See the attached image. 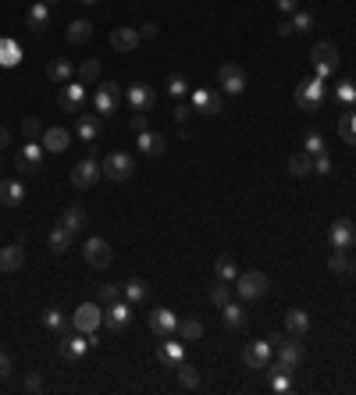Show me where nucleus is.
I'll use <instances>...</instances> for the list:
<instances>
[{
    "mask_svg": "<svg viewBox=\"0 0 356 395\" xmlns=\"http://www.w3.org/2000/svg\"><path fill=\"white\" fill-rule=\"evenodd\" d=\"M295 107H300V110H307V115H310V110H321V103H324V96H328V82L324 79H303V82H295Z\"/></svg>",
    "mask_w": 356,
    "mask_h": 395,
    "instance_id": "nucleus-1",
    "label": "nucleus"
},
{
    "mask_svg": "<svg viewBox=\"0 0 356 395\" xmlns=\"http://www.w3.org/2000/svg\"><path fill=\"white\" fill-rule=\"evenodd\" d=\"M310 61H314V75L317 79H331L335 72H338V65H342V58H338V46L335 43H317L314 50H310Z\"/></svg>",
    "mask_w": 356,
    "mask_h": 395,
    "instance_id": "nucleus-2",
    "label": "nucleus"
},
{
    "mask_svg": "<svg viewBox=\"0 0 356 395\" xmlns=\"http://www.w3.org/2000/svg\"><path fill=\"white\" fill-rule=\"evenodd\" d=\"M122 86H117V82H100L96 86V93H93V110H96V115H117V110H122Z\"/></svg>",
    "mask_w": 356,
    "mask_h": 395,
    "instance_id": "nucleus-3",
    "label": "nucleus"
},
{
    "mask_svg": "<svg viewBox=\"0 0 356 395\" xmlns=\"http://www.w3.org/2000/svg\"><path fill=\"white\" fill-rule=\"evenodd\" d=\"M267 274L264 271H239V278H235V292H239L243 299H260L267 292Z\"/></svg>",
    "mask_w": 356,
    "mask_h": 395,
    "instance_id": "nucleus-4",
    "label": "nucleus"
},
{
    "mask_svg": "<svg viewBox=\"0 0 356 395\" xmlns=\"http://www.w3.org/2000/svg\"><path fill=\"white\" fill-rule=\"evenodd\" d=\"M103 179H110V182H125V179H132V171H136V160H132V153H110L103 164Z\"/></svg>",
    "mask_w": 356,
    "mask_h": 395,
    "instance_id": "nucleus-5",
    "label": "nucleus"
},
{
    "mask_svg": "<svg viewBox=\"0 0 356 395\" xmlns=\"http://www.w3.org/2000/svg\"><path fill=\"white\" fill-rule=\"evenodd\" d=\"M89 346H96V335H82V331H65L61 335V356L65 360H82L89 353Z\"/></svg>",
    "mask_w": 356,
    "mask_h": 395,
    "instance_id": "nucleus-6",
    "label": "nucleus"
},
{
    "mask_svg": "<svg viewBox=\"0 0 356 395\" xmlns=\"http://www.w3.org/2000/svg\"><path fill=\"white\" fill-rule=\"evenodd\" d=\"M103 324V310L100 303H82L75 313H72V328L82 331V335H96V328Z\"/></svg>",
    "mask_w": 356,
    "mask_h": 395,
    "instance_id": "nucleus-7",
    "label": "nucleus"
},
{
    "mask_svg": "<svg viewBox=\"0 0 356 395\" xmlns=\"http://www.w3.org/2000/svg\"><path fill=\"white\" fill-rule=\"evenodd\" d=\"M125 103H129L132 115H146V110L157 103V93H153L146 82H132V86L125 89Z\"/></svg>",
    "mask_w": 356,
    "mask_h": 395,
    "instance_id": "nucleus-8",
    "label": "nucleus"
},
{
    "mask_svg": "<svg viewBox=\"0 0 356 395\" xmlns=\"http://www.w3.org/2000/svg\"><path fill=\"white\" fill-rule=\"evenodd\" d=\"M43 143H25L18 153H15V167H18V171L22 175H36L39 171V167H43Z\"/></svg>",
    "mask_w": 356,
    "mask_h": 395,
    "instance_id": "nucleus-9",
    "label": "nucleus"
},
{
    "mask_svg": "<svg viewBox=\"0 0 356 395\" xmlns=\"http://www.w3.org/2000/svg\"><path fill=\"white\" fill-rule=\"evenodd\" d=\"M217 82H221V89L228 93V96H239V93H246V72L239 68V65H221L217 68Z\"/></svg>",
    "mask_w": 356,
    "mask_h": 395,
    "instance_id": "nucleus-10",
    "label": "nucleus"
},
{
    "mask_svg": "<svg viewBox=\"0 0 356 395\" xmlns=\"http://www.w3.org/2000/svg\"><path fill=\"white\" fill-rule=\"evenodd\" d=\"M100 175H103V167H100L93 157H86V160H79V164L72 167V186H75V189H93V186L100 182Z\"/></svg>",
    "mask_w": 356,
    "mask_h": 395,
    "instance_id": "nucleus-11",
    "label": "nucleus"
},
{
    "mask_svg": "<svg viewBox=\"0 0 356 395\" xmlns=\"http://www.w3.org/2000/svg\"><path fill=\"white\" fill-rule=\"evenodd\" d=\"M82 107H86V86L79 82V79H72V82H65V89H61V110L65 115H82Z\"/></svg>",
    "mask_w": 356,
    "mask_h": 395,
    "instance_id": "nucleus-12",
    "label": "nucleus"
},
{
    "mask_svg": "<svg viewBox=\"0 0 356 395\" xmlns=\"http://www.w3.org/2000/svg\"><path fill=\"white\" fill-rule=\"evenodd\" d=\"M103 324L110 328V331H125L129 324H132V303L125 299H114V303H107V310H103Z\"/></svg>",
    "mask_w": 356,
    "mask_h": 395,
    "instance_id": "nucleus-13",
    "label": "nucleus"
},
{
    "mask_svg": "<svg viewBox=\"0 0 356 395\" xmlns=\"http://www.w3.org/2000/svg\"><path fill=\"white\" fill-rule=\"evenodd\" d=\"M328 242H331V250H349V246L356 242V224H352L349 217L331 221V228H328Z\"/></svg>",
    "mask_w": 356,
    "mask_h": 395,
    "instance_id": "nucleus-14",
    "label": "nucleus"
},
{
    "mask_svg": "<svg viewBox=\"0 0 356 395\" xmlns=\"http://www.w3.org/2000/svg\"><path fill=\"white\" fill-rule=\"evenodd\" d=\"M274 360V346H271V338L267 342H250L243 349V363L253 367V370H267V363Z\"/></svg>",
    "mask_w": 356,
    "mask_h": 395,
    "instance_id": "nucleus-15",
    "label": "nucleus"
},
{
    "mask_svg": "<svg viewBox=\"0 0 356 395\" xmlns=\"http://www.w3.org/2000/svg\"><path fill=\"white\" fill-rule=\"evenodd\" d=\"M182 360H186V346H182V342H174V335H171V338H160L157 363H160V367H167V370H174Z\"/></svg>",
    "mask_w": 356,
    "mask_h": 395,
    "instance_id": "nucleus-16",
    "label": "nucleus"
},
{
    "mask_svg": "<svg viewBox=\"0 0 356 395\" xmlns=\"http://www.w3.org/2000/svg\"><path fill=\"white\" fill-rule=\"evenodd\" d=\"M150 331H153L157 338H171V335L178 331V317H174L171 310L157 306V310H150Z\"/></svg>",
    "mask_w": 356,
    "mask_h": 395,
    "instance_id": "nucleus-17",
    "label": "nucleus"
},
{
    "mask_svg": "<svg viewBox=\"0 0 356 395\" xmlns=\"http://www.w3.org/2000/svg\"><path fill=\"white\" fill-rule=\"evenodd\" d=\"M193 110H196V115H207V118H217V115H221V93H214V89H196V93H193Z\"/></svg>",
    "mask_w": 356,
    "mask_h": 395,
    "instance_id": "nucleus-18",
    "label": "nucleus"
},
{
    "mask_svg": "<svg viewBox=\"0 0 356 395\" xmlns=\"http://www.w3.org/2000/svg\"><path fill=\"white\" fill-rule=\"evenodd\" d=\"M139 29H129V25H117V29H110V46L117 50V53H132L136 46H139Z\"/></svg>",
    "mask_w": 356,
    "mask_h": 395,
    "instance_id": "nucleus-19",
    "label": "nucleus"
},
{
    "mask_svg": "<svg viewBox=\"0 0 356 395\" xmlns=\"http://www.w3.org/2000/svg\"><path fill=\"white\" fill-rule=\"evenodd\" d=\"M86 264L89 267H96V271H103V267H110V246H107V239H89L86 242Z\"/></svg>",
    "mask_w": 356,
    "mask_h": 395,
    "instance_id": "nucleus-20",
    "label": "nucleus"
},
{
    "mask_svg": "<svg viewBox=\"0 0 356 395\" xmlns=\"http://www.w3.org/2000/svg\"><path fill=\"white\" fill-rule=\"evenodd\" d=\"M274 349H278V360H281V363H288V367H295V363L303 360V342H300L295 335H288V338H278V342H274Z\"/></svg>",
    "mask_w": 356,
    "mask_h": 395,
    "instance_id": "nucleus-21",
    "label": "nucleus"
},
{
    "mask_svg": "<svg viewBox=\"0 0 356 395\" xmlns=\"http://www.w3.org/2000/svg\"><path fill=\"white\" fill-rule=\"evenodd\" d=\"M39 143H43V150H46V153H65V150L72 146V132H68V129H61V125H53V129H46V132H43V139H39Z\"/></svg>",
    "mask_w": 356,
    "mask_h": 395,
    "instance_id": "nucleus-22",
    "label": "nucleus"
},
{
    "mask_svg": "<svg viewBox=\"0 0 356 395\" xmlns=\"http://www.w3.org/2000/svg\"><path fill=\"white\" fill-rule=\"evenodd\" d=\"M46 79L57 82V86H65V82L75 79V65H72L68 58H50V61H46Z\"/></svg>",
    "mask_w": 356,
    "mask_h": 395,
    "instance_id": "nucleus-23",
    "label": "nucleus"
},
{
    "mask_svg": "<svg viewBox=\"0 0 356 395\" xmlns=\"http://www.w3.org/2000/svg\"><path fill=\"white\" fill-rule=\"evenodd\" d=\"M22 264H25V250H22V242H11V246L0 250V274H15Z\"/></svg>",
    "mask_w": 356,
    "mask_h": 395,
    "instance_id": "nucleus-24",
    "label": "nucleus"
},
{
    "mask_svg": "<svg viewBox=\"0 0 356 395\" xmlns=\"http://www.w3.org/2000/svg\"><path fill=\"white\" fill-rule=\"evenodd\" d=\"M57 224H61V228H68L72 235H79V232L86 228V210L72 203V207H65V210H61V217H57Z\"/></svg>",
    "mask_w": 356,
    "mask_h": 395,
    "instance_id": "nucleus-25",
    "label": "nucleus"
},
{
    "mask_svg": "<svg viewBox=\"0 0 356 395\" xmlns=\"http://www.w3.org/2000/svg\"><path fill=\"white\" fill-rule=\"evenodd\" d=\"M25 200V186L15 179H0V203L4 207H18Z\"/></svg>",
    "mask_w": 356,
    "mask_h": 395,
    "instance_id": "nucleus-26",
    "label": "nucleus"
},
{
    "mask_svg": "<svg viewBox=\"0 0 356 395\" xmlns=\"http://www.w3.org/2000/svg\"><path fill=\"white\" fill-rule=\"evenodd\" d=\"M50 25V8L43 4V0H36V4L29 8V15H25V29H32V32H43Z\"/></svg>",
    "mask_w": 356,
    "mask_h": 395,
    "instance_id": "nucleus-27",
    "label": "nucleus"
},
{
    "mask_svg": "<svg viewBox=\"0 0 356 395\" xmlns=\"http://www.w3.org/2000/svg\"><path fill=\"white\" fill-rule=\"evenodd\" d=\"M65 36H68V43H72V46H82V43H89V39H93V22L75 18V22L65 29Z\"/></svg>",
    "mask_w": 356,
    "mask_h": 395,
    "instance_id": "nucleus-28",
    "label": "nucleus"
},
{
    "mask_svg": "<svg viewBox=\"0 0 356 395\" xmlns=\"http://www.w3.org/2000/svg\"><path fill=\"white\" fill-rule=\"evenodd\" d=\"M285 331H288V335H295V338H303V335L310 331V317H307V310H288V313H285Z\"/></svg>",
    "mask_w": 356,
    "mask_h": 395,
    "instance_id": "nucleus-29",
    "label": "nucleus"
},
{
    "mask_svg": "<svg viewBox=\"0 0 356 395\" xmlns=\"http://www.w3.org/2000/svg\"><path fill=\"white\" fill-rule=\"evenodd\" d=\"M288 171H292L295 179H303V175H314V157H310L307 150H295V153L288 157Z\"/></svg>",
    "mask_w": 356,
    "mask_h": 395,
    "instance_id": "nucleus-30",
    "label": "nucleus"
},
{
    "mask_svg": "<svg viewBox=\"0 0 356 395\" xmlns=\"http://www.w3.org/2000/svg\"><path fill=\"white\" fill-rule=\"evenodd\" d=\"M100 75H103V65H100L96 58H89V61H82V65L75 68V79H79L82 86H96Z\"/></svg>",
    "mask_w": 356,
    "mask_h": 395,
    "instance_id": "nucleus-31",
    "label": "nucleus"
},
{
    "mask_svg": "<svg viewBox=\"0 0 356 395\" xmlns=\"http://www.w3.org/2000/svg\"><path fill=\"white\" fill-rule=\"evenodd\" d=\"M214 278H217V281H235V278H239V264H235V257L221 253V257L214 260Z\"/></svg>",
    "mask_w": 356,
    "mask_h": 395,
    "instance_id": "nucleus-32",
    "label": "nucleus"
},
{
    "mask_svg": "<svg viewBox=\"0 0 356 395\" xmlns=\"http://www.w3.org/2000/svg\"><path fill=\"white\" fill-rule=\"evenodd\" d=\"M0 65L4 68H18L22 65V46L15 39H0Z\"/></svg>",
    "mask_w": 356,
    "mask_h": 395,
    "instance_id": "nucleus-33",
    "label": "nucleus"
},
{
    "mask_svg": "<svg viewBox=\"0 0 356 395\" xmlns=\"http://www.w3.org/2000/svg\"><path fill=\"white\" fill-rule=\"evenodd\" d=\"M72 232L68 228H61V224H57V228L50 232V239H46V246H50V253H57V257H61V253H68V246H72Z\"/></svg>",
    "mask_w": 356,
    "mask_h": 395,
    "instance_id": "nucleus-34",
    "label": "nucleus"
},
{
    "mask_svg": "<svg viewBox=\"0 0 356 395\" xmlns=\"http://www.w3.org/2000/svg\"><path fill=\"white\" fill-rule=\"evenodd\" d=\"M178 338H186V342H200L203 338V324L196 320V317H182L178 320V331H174Z\"/></svg>",
    "mask_w": 356,
    "mask_h": 395,
    "instance_id": "nucleus-35",
    "label": "nucleus"
},
{
    "mask_svg": "<svg viewBox=\"0 0 356 395\" xmlns=\"http://www.w3.org/2000/svg\"><path fill=\"white\" fill-rule=\"evenodd\" d=\"M338 136H342V143L356 146V107H349L345 115L338 118Z\"/></svg>",
    "mask_w": 356,
    "mask_h": 395,
    "instance_id": "nucleus-36",
    "label": "nucleus"
},
{
    "mask_svg": "<svg viewBox=\"0 0 356 395\" xmlns=\"http://www.w3.org/2000/svg\"><path fill=\"white\" fill-rule=\"evenodd\" d=\"M146 292H150V289H146V281H143V278H129L125 285H122V296H125L129 303H143V299H146Z\"/></svg>",
    "mask_w": 356,
    "mask_h": 395,
    "instance_id": "nucleus-37",
    "label": "nucleus"
},
{
    "mask_svg": "<svg viewBox=\"0 0 356 395\" xmlns=\"http://www.w3.org/2000/svg\"><path fill=\"white\" fill-rule=\"evenodd\" d=\"M139 150L143 153H150V157H157V153H164V136L160 132H139Z\"/></svg>",
    "mask_w": 356,
    "mask_h": 395,
    "instance_id": "nucleus-38",
    "label": "nucleus"
},
{
    "mask_svg": "<svg viewBox=\"0 0 356 395\" xmlns=\"http://www.w3.org/2000/svg\"><path fill=\"white\" fill-rule=\"evenodd\" d=\"M174 370H178V384H182V388H189V391H193V388H200V370H196L193 363H186V360H182Z\"/></svg>",
    "mask_w": 356,
    "mask_h": 395,
    "instance_id": "nucleus-39",
    "label": "nucleus"
},
{
    "mask_svg": "<svg viewBox=\"0 0 356 395\" xmlns=\"http://www.w3.org/2000/svg\"><path fill=\"white\" fill-rule=\"evenodd\" d=\"M79 139H86V143H93L96 136H100V118H93V115H79Z\"/></svg>",
    "mask_w": 356,
    "mask_h": 395,
    "instance_id": "nucleus-40",
    "label": "nucleus"
},
{
    "mask_svg": "<svg viewBox=\"0 0 356 395\" xmlns=\"http://www.w3.org/2000/svg\"><path fill=\"white\" fill-rule=\"evenodd\" d=\"M267 388H271L274 395L292 391V374H285V370H267Z\"/></svg>",
    "mask_w": 356,
    "mask_h": 395,
    "instance_id": "nucleus-41",
    "label": "nucleus"
},
{
    "mask_svg": "<svg viewBox=\"0 0 356 395\" xmlns=\"http://www.w3.org/2000/svg\"><path fill=\"white\" fill-rule=\"evenodd\" d=\"M221 313H224V324H228V328H243V324H246V310H243L239 303H231V299L221 306Z\"/></svg>",
    "mask_w": 356,
    "mask_h": 395,
    "instance_id": "nucleus-42",
    "label": "nucleus"
},
{
    "mask_svg": "<svg viewBox=\"0 0 356 395\" xmlns=\"http://www.w3.org/2000/svg\"><path fill=\"white\" fill-rule=\"evenodd\" d=\"M43 324H46L50 331H61V335L68 331V324H65V313L57 310V306H46V310H43Z\"/></svg>",
    "mask_w": 356,
    "mask_h": 395,
    "instance_id": "nucleus-43",
    "label": "nucleus"
},
{
    "mask_svg": "<svg viewBox=\"0 0 356 395\" xmlns=\"http://www.w3.org/2000/svg\"><path fill=\"white\" fill-rule=\"evenodd\" d=\"M43 132H46V129H43V122H39L36 115H29V118L22 122V136H25L29 143H39V139H43Z\"/></svg>",
    "mask_w": 356,
    "mask_h": 395,
    "instance_id": "nucleus-44",
    "label": "nucleus"
},
{
    "mask_svg": "<svg viewBox=\"0 0 356 395\" xmlns=\"http://www.w3.org/2000/svg\"><path fill=\"white\" fill-rule=\"evenodd\" d=\"M335 100H338L342 107H356V82H349V79L338 82V86H335Z\"/></svg>",
    "mask_w": 356,
    "mask_h": 395,
    "instance_id": "nucleus-45",
    "label": "nucleus"
},
{
    "mask_svg": "<svg viewBox=\"0 0 356 395\" xmlns=\"http://www.w3.org/2000/svg\"><path fill=\"white\" fill-rule=\"evenodd\" d=\"M349 250H331V257H328V271H335V274H345L349 271Z\"/></svg>",
    "mask_w": 356,
    "mask_h": 395,
    "instance_id": "nucleus-46",
    "label": "nucleus"
},
{
    "mask_svg": "<svg viewBox=\"0 0 356 395\" xmlns=\"http://www.w3.org/2000/svg\"><path fill=\"white\" fill-rule=\"evenodd\" d=\"M288 22H292V32H310V29L317 25V18H314L310 11H295Z\"/></svg>",
    "mask_w": 356,
    "mask_h": 395,
    "instance_id": "nucleus-47",
    "label": "nucleus"
},
{
    "mask_svg": "<svg viewBox=\"0 0 356 395\" xmlns=\"http://www.w3.org/2000/svg\"><path fill=\"white\" fill-rule=\"evenodd\" d=\"M228 299H231L228 281H217V278H214V285H210V303H214V306H224Z\"/></svg>",
    "mask_w": 356,
    "mask_h": 395,
    "instance_id": "nucleus-48",
    "label": "nucleus"
},
{
    "mask_svg": "<svg viewBox=\"0 0 356 395\" xmlns=\"http://www.w3.org/2000/svg\"><path fill=\"white\" fill-rule=\"evenodd\" d=\"M167 93H171L174 100H182V96H186V79H182V75H167Z\"/></svg>",
    "mask_w": 356,
    "mask_h": 395,
    "instance_id": "nucleus-49",
    "label": "nucleus"
},
{
    "mask_svg": "<svg viewBox=\"0 0 356 395\" xmlns=\"http://www.w3.org/2000/svg\"><path fill=\"white\" fill-rule=\"evenodd\" d=\"M314 171L317 175H331V153L324 150V153H314Z\"/></svg>",
    "mask_w": 356,
    "mask_h": 395,
    "instance_id": "nucleus-50",
    "label": "nucleus"
},
{
    "mask_svg": "<svg viewBox=\"0 0 356 395\" xmlns=\"http://www.w3.org/2000/svg\"><path fill=\"white\" fill-rule=\"evenodd\" d=\"M303 150H307L310 157H314V153H324V139H321L317 132H310V136L303 139Z\"/></svg>",
    "mask_w": 356,
    "mask_h": 395,
    "instance_id": "nucleus-51",
    "label": "nucleus"
},
{
    "mask_svg": "<svg viewBox=\"0 0 356 395\" xmlns=\"http://www.w3.org/2000/svg\"><path fill=\"white\" fill-rule=\"evenodd\" d=\"M100 299H103V303L122 299V285H100Z\"/></svg>",
    "mask_w": 356,
    "mask_h": 395,
    "instance_id": "nucleus-52",
    "label": "nucleus"
},
{
    "mask_svg": "<svg viewBox=\"0 0 356 395\" xmlns=\"http://www.w3.org/2000/svg\"><path fill=\"white\" fill-rule=\"evenodd\" d=\"M189 115H193V100L189 103H174V122H189Z\"/></svg>",
    "mask_w": 356,
    "mask_h": 395,
    "instance_id": "nucleus-53",
    "label": "nucleus"
},
{
    "mask_svg": "<svg viewBox=\"0 0 356 395\" xmlns=\"http://www.w3.org/2000/svg\"><path fill=\"white\" fill-rule=\"evenodd\" d=\"M157 32H160V29H157L153 22H146V25H139V36H143V39H157Z\"/></svg>",
    "mask_w": 356,
    "mask_h": 395,
    "instance_id": "nucleus-54",
    "label": "nucleus"
},
{
    "mask_svg": "<svg viewBox=\"0 0 356 395\" xmlns=\"http://www.w3.org/2000/svg\"><path fill=\"white\" fill-rule=\"evenodd\" d=\"M278 8H281L285 15H295V11H300V0H278Z\"/></svg>",
    "mask_w": 356,
    "mask_h": 395,
    "instance_id": "nucleus-55",
    "label": "nucleus"
},
{
    "mask_svg": "<svg viewBox=\"0 0 356 395\" xmlns=\"http://www.w3.org/2000/svg\"><path fill=\"white\" fill-rule=\"evenodd\" d=\"M25 388H29V391H43V381H39V374H29V377H25Z\"/></svg>",
    "mask_w": 356,
    "mask_h": 395,
    "instance_id": "nucleus-56",
    "label": "nucleus"
},
{
    "mask_svg": "<svg viewBox=\"0 0 356 395\" xmlns=\"http://www.w3.org/2000/svg\"><path fill=\"white\" fill-rule=\"evenodd\" d=\"M132 129L136 132H146V115H132Z\"/></svg>",
    "mask_w": 356,
    "mask_h": 395,
    "instance_id": "nucleus-57",
    "label": "nucleus"
},
{
    "mask_svg": "<svg viewBox=\"0 0 356 395\" xmlns=\"http://www.w3.org/2000/svg\"><path fill=\"white\" fill-rule=\"evenodd\" d=\"M8 374H11V360L0 353V377H8Z\"/></svg>",
    "mask_w": 356,
    "mask_h": 395,
    "instance_id": "nucleus-58",
    "label": "nucleus"
},
{
    "mask_svg": "<svg viewBox=\"0 0 356 395\" xmlns=\"http://www.w3.org/2000/svg\"><path fill=\"white\" fill-rule=\"evenodd\" d=\"M8 143H11V132H8V129H4V125H0V150H4V146H8Z\"/></svg>",
    "mask_w": 356,
    "mask_h": 395,
    "instance_id": "nucleus-59",
    "label": "nucleus"
},
{
    "mask_svg": "<svg viewBox=\"0 0 356 395\" xmlns=\"http://www.w3.org/2000/svg\"><path fill=\"white\" fill-rule=\"evenodd\" d=\"M278 36H292V22H281L278 25Z\"/></svg>",
    "mask_w": 356,
    "mask_h": 395,
    "instance_id": "nucleus-60",
    "label": "nucleus"
},
{
    "mask_svg": "<svg viewBox=\"0 0 356 395\" xmlns=\"http://www.w3.org/2000/svg\"><path fill=\"white\" fill-rule=\"evenodd\" d=\"M43 4H46V8H53V4H57V0H43Z\"/></svg>",
    "mask_w": 356,
    "mask_h": 395,
    "instance_id": "nucleus-61",
    "label": "nucleus"
},
{
    "mask_svg": "<svg viewBox=\"0 0 356 395\" xmlns=\"http://www.w3.org/2000/svg\"><path fill=\"white\" fill-rule=\"evenodd\" d=\"M79 4H96V0H79Z\"/></svg>",
    "mask_w": 356,
    "mask_h": 395,
    "instance_id": "nucleus-62",
    "label": "nucleus"
},
{
    "mask_svg": "<svg viewBox=\"0 0 356 395\" xmlns=\"http://www.w3.org/2000/svg\"><path fill=\"white\" fill-rule=\"evenodd\" d=\"M0 179H4V164H0Z\"/></svg>",
    "mask_w": 356,
    "mask_h": 395,
    "instance_id": "nucleus-63",
    "label": "nucleus"
},
{
    "mask_svg": "<svg viewBox=\"0 0 356 395\" xmlns=\"http://www.w3.org/2000/svg\"><path fill=\"white\" fill-rule=\"evenodd\" d=\"M349 271H356V260H352V264H349Z\"/></svg>",
    "mask_w": 356,
    "mask_h": 395,
    "instance_id": "nucleus-64",
    "label": "nucleus"
}]
</instances>
